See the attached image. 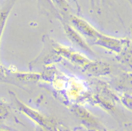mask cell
<instances>
[{
  "mask_svg": "<svg viewBox=\"0 0 132 131\" xmlns=\"http://www.w3.org/2000/svg\"><path fill=\"white\" fill-rule=\"evenodd\" d=\"M9 114V108L6 104L0 100V122L6 118Z\"/></svg>",
  "mask_w": 132,
  "mask_h": 131,
  "instance_id": "1",
  "label": "cell"
},
{
  "mask_svg": "<svg viewBox=\"0 0 132 131\" xmlns=\"http://www.w3.org/2000/svg\"><path fill=\"white\" fill-rule=\"evenodd\" d=\"M6 18H7V13L6 14V13H4V12L0 13V42H1V40L2 38L3 29L5 24ZM2 69V68L1 67V64L0 63V70Z\"/></svg>",
  "mask_w": 132,
  "mask_h": 131,
  "instance_id": "2",
  "label": "cell"
},
{
  "mask_svg": "<svg viewBox=\"0 0 132 131\" xmlns=\"http://www.w3.org/2000/svg\"><path fill=\"white\" fill-rule=\"evenodd\" d=\"M8 130L7 127L6 126H5L4 124L1 123V122H0V130Z\"/></svg>",
  "mask_w": 132,
  "mask_h": 131,
  "instance_id": "3",
  "label": "cell"
}]
</instances>
